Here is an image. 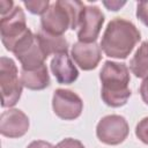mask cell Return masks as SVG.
<instances>
[{"instance_id":"obj_20","label":"cell","mask_w":148,"mask_h":148,"mask_svg":"<svg viewBox=\"0 0 148 148\" xmlns=\"http://www.w3.org/2000/svg\"><path fill=\"white\" fill-rule=\"evenodd\" d=\"M139 92H140V96H141L143 103L146 105H148V77L143 79V81L141 82L140 88H139Z\"/></svg>"},{"instance_id":"obj_16","label":"cell","mask_w":148,"mask_h":148,"mask_svg":"<svg viewBox=\"0 0 148 148\" xmlns=\"http://www.w3.org/2000/svg\"><path fill=\"white\" fill-rule=\"evenodd\" d=\"M23 5L31 14L42 16L49 9L50 1L49 0H28V1H23Z\"/></svg>"},{"instance_id":"obj_12","label":"cell","mask_w":148,"mask_h":148,"mask_svg":"<svg viewBox=\"0 0 148 148\" xmlns=\"http://www.w3.org/2000/svg\"><path fill=\"white\" fill-rule=\"evenodd\" d=\"M50 68L56 80L60 84L74 83L79 77V71L67 52L56 54L51 60Z\"/></svg>"},{"instance_id":"obj_5","label":"cell","mask_w":148,"mask_h":148,"mask_svg":"<svg viewBox=\"0 0 148 148\" xmlns=\"http://www.w3.org/2000/svg\"><path fill=\"white\" fill-rule=\"evenodd\" d=\"M14 56L20 61L22 69H35L44 65V61L47 59L37 34H32L29 29L28 32L17 42L13 50Z\"/></svg>"},{"instance_id":"obj_3","label":"cell","mask_w":148,"mask_h":148,"mask_svg":"<svg viewBox=\"0 0 148 148\" xmlns=\"http://www.w3.org/2000/svg\"><path fill=\"white\" fill-rule=\"evenodd\" d=\"M84 6L77 0H58L51 3L40 16V29L57 36H62L68 29H77Z\"/></svg>"},{"instance_id":"obj_9","label":"cell","mask_w":148,"mask_h":148,"mask_svg":"<svg viewBox=\"0 0 148 148\" xmlns=\"http://www.w3.org/2000/svg\"><path fill=\"white\" fill-rule=\"evenodd\" d=\"M104 14L97 6H84L77 24L76 36L79 42H96L104 23Z\"/></svg>"},{"instance_id":"obj_6","label":"cell","mask_w":148,"mask_h":148,"mask_svg":"<svg viewBox=\"0 0 148 148\" xmlns=\"http://www.w3.org/2000/svg\"><path fill=\"white\" fill-rule=\"evenodd\" d=\"M25 15L20 6H15L10 13L0 18L1 42L7 51L13 52L17 42L28 32Z\"/></svg>"},{"instance_id":"obj_19","label":"cell","mask_w":148,"mask_h":148,"mask_svg":"<svg viewBox=\"0 0 148 148\" xmlns=\"http://www.w3.org/2000/svg\"><path fill=\"white\" fill-rule=\"evenodd\" d=\"M56 148H86V147L83 146V143L81 141H79L76 139L66 138V139L61 140L60 142H58Z\"/></svg>"},{"instance_id":"obj_11","label":"cell","mask_w":148,"mask_h":148,"mask_svg":"<svg viewBox=\"0 0 148 148\" xmlns=\"http://www.w3.org/2000/svg\"><path fill=\"white\" fill-rule=\"evenodd\" d=\"M71 56L82 71H91L98 66L102 59V50L96 42H76L71 49Z\"/></svg>"},{"instance_id":"obj_13","label":"cell","mask_w":148,"mask_h":148,"mask_svg":"<svg viewBox=\"0 0 148 148\" xmlns=\"http://www.w3.org/2000/svg\"><path fill=\"white\" fill-rule=\"evenodd\" d=\"M20 79L23 87L30 90H43L50 86V75L45 64L30 71L21 68Z\"/></svg>"},{"instance_id":"obj_23","label":"cell","mask_w":148,"mask_h":148,"mask_svg":"<svg viewBox=\"0 0 148 148\" xmlns=\"http://www.w3.org/2000/svg\"><path fill=\"white\" fill-rule=\"evenodd\" d=\"M125 3H126L125 1H103V5H104L109 10H113V12L119 10Z\"/></svg>"},{"instance_id":"obj_18","label":"cell","mask_w":148,"mask_h":148,"mask_svg":"<svg viewBox=\"0 0 148 148\" xmlns=\"http://www.w3.org/2000/svg\"><path fill=\"white\" fill-rule=\"evenodd\" d=\"M136 17L148 27V1H141L136 5Z\"/></svg>"},{"instance_id":"obj_22","label":"cell","mask_w":148,"mask_h":148,"mask_svg":"<svg viewBox=\"0 0 148 148\" xmlns=\"http://www.w3.org/2000/svg\"><path fill=\"white\" fill-rule=\"evenodd\" d=\"M27 148H56L53 145H51L50 142L47 141H44V140H35L32 142H30Z\"/></svg>"},{"instance_id":"obj_4","label":"cell","mask_w":148,"mask_h":148,"mask_svg":"<svg viewBox=\"0 0 148 148\" xmlns=\"http://www.w3.org/2000/svg\"><path fill=\"white\" fill-rule=\"evenodd\" d=\"M23 84L18 77V71L13 59L8 57L0 58V90L2 96L1 106H14L21 95Z\"/></svg>"},{"instance_id":"obj_17","label":"cell","mask_w":148,"mask_h":148,"mask_svg":"<svg viewBox=\"0 0 148 148\" xmlns=\"http://www.w3.org/2000/svg\"><path fill=\"white\" fill-rule=\"evenodd\" d=\"M135 135L136 138L148 146V117L142 118L135 126Z\"/></svg>"},{"instance_id":"obj_7","label":"cell","mask_w":148,"mask_h":148,"mask_svg":"<svg viewBox=\"0 0 148 148\" xmlns=\"http://www.w3.org/2000/svg\"><path fill=\"white\" fill-rule=\"evenodd\" d=\"M130 126L127 120L120 114H108L103 117L96 126L97 139L109 146H117L128 136Z\"/></svg>"},{"instance_id":"obj_1","label":"cell","mask_w":148,"mask_h":148,"mask_svg":"<svg viewBox=\"0 0 148 148\" xmlns=\"http://www.w3.org/2000/svg\"><path fill=\"white\" fill-rule=\"evenodd\" d=\"M140 39L141 34L131 21L114 17L108 23L99 46L106 57L126 59Z\"/></svg>"},{"instance_id":"obj_8","label":"cell","mask_w":148,"mask_h":148,"mask_svg":"<svg viewBox=\"0 0 148 148\" xmlns=\"http://www.w3.org/2000/svg\"><path fill=\"white\" fill-rule=\"evenodd\" d=\"M52 109L56 116L62 120L79 118L83 110L81 97L68 89H56L52 96Z\"/></svg>"},{"instance_id":"obj_2","label":"cell","mask_w":148,"mask_h":148,"mask_svg":"<svg viewBox=\"0 0 148 148\" xmlns=\"http://www.w3.org/2000/svg\"><path fill=\"white\" fill-rule=\"evenodd\" d=\"M102 101L111 108L124 106L131 97L130 69L124 62L106 60L99 72Z\"/></svg>"},{"instance_id":"obj_14","label":"cell","mask_w":148,"mask_h":148,"mask_svg":"<svg viewBox=\"0 0 148 148\" xmlns=\"http://www.w3.org/2000/svg\"><path fill=\"white\" fill-rule=\"evenodd\" d=\"M37 37L45 51V53L49 56L51 54H58L62 52H68V42L64 36H57L51 35L44 30H39L37 32Z\"/></svg>"},{"instance_id":"obj_15","label":"cell","mask_w":148,"mask_h":148,"mask_svg":"<svg viewBox=\"0 0 148 148\" xmlns=\"http://www.w3.org/2000/svg\"><path fill=\"white\" fill-rule=\"evenodd\" d=\"M130 69L139 79L148 77V40L141 43L130 61Z\"/></svg>"},{"instance_id":"obj_21","label":"cell","mask_w":148,"mask_h":148,"mask_svg":"<svg viewBox=\"0 0 148 148\" xmlns=\"http://www.w3.org/2000/svg\"><path fill=\"white\" fill-rule=\"evenodd\" d=\"M14 8V2L13 1H8V0H1L0 1V13H1V16H5L7 15L8 13H10Z\"/></svg>"},{"instance_id":"obj_10","label":"cell","mask_w":148,"mask_h":148,"mask_svg":"<svg viewBox=\"0 0 148 148\" xmlns=\"http://www.w3.org/2000/svg\"><path fill=\"white\" fill-rule=\"evenodd\" d=\"M29 118L20 109H8L0 116V133L10 139L23 136L29 131Z\"/></svg>"}]
</instances>
